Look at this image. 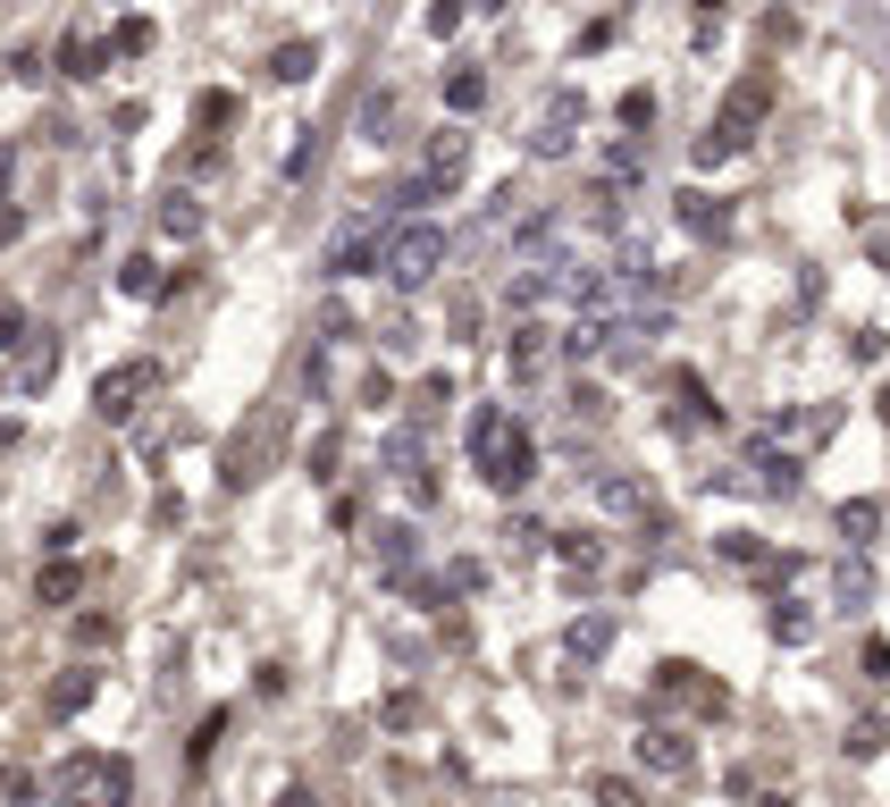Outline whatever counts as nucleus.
<instances>
[{"label":"nucleus","instance_id":"nucleus-42","mask_svg":"<svg viewBox=\"0 0 890 807\" xmlns=\"http://www.w3.org/2000/svg\"><path fill=\"white\" fill-rule=\"evenodd\" d=\"M462 26V0H429V34H454Z\"/></svg>","mask_w":890,"mask_h":807},{"label":"nucleus","instance_id":"nucleus-23","mask_svg":"<svg viewBox=\"0 0 890 807\" xmlns=\"http://www.w3.org/2000/svg\"><path fill=\"white\" fill-rule=\"evenodd\" d=\"M681 228H698V236H722V228H731V211H722L714 193H681Z\"/></svg>","mask_w":890,"mask_h":807},{"label":"nucleus","instance_id":"nucleus-49","mask_svg":"<svg viewBox=\"0 0 890 807\" xmlns=\"http://www.w3.org/2000/svg\"><path fill=\"white\" fill-rule=\"evenodd\" d=\"M873 412H882V421H890V387H882V404H873Z\"/></svg>","mask_w":890,"mask_h":807},{"label":"nucleus","instance_id":"nucleus-6","mask_svg":"<svg viewBox=\"0 0 890 807\" xmlns=\"http://www.w3.org/2000/svg\"><path fill=\"white\" fill-rule=\"evenodd\" d=\"M656 698H689L698 715H731V690H722V681H706L689 656H663V665H656Z\"/></svg>","mask_w":890,"mask_h":807},{"label":"nucleus","instance_id":"nucleus-41","mask_svg":"<svg viewBox=\"0 0 890 807\" xmlns=\"http://www.w3.org/2000/svg\"><path fill=\"white\" fill-rule=\"evenodd\" d=\"M504 538H512V556H538V538H547V530H538V521H504Z\"/></svg>","mask_w":890,"mask_h":807},{"label":"nucleus","instance_id":"nucleus-9","mask_svg":"<svg viewBox=\"0 0 890 807\" xmlns=\"http://www.w3.org/2000/svg\"><path fill=\"white\" fill-rule=\"evenodd\" d=\"M639 766H647V774H672V783H689V774H698V749H689V731L647 724V731H639Z\"/></svg>","mask_w":890,"mask_h":807},{"label":"nucleus","instance_id":"nucleus-21","mask_svg":"<svg viewBox=\"0 0 890 807\" xmlns=\"http://www.w3.org/2000/svg\"><path fill=\"white\" fill-rule=\"evenodd\" d=\"M118 287H127L134 303H152V295H169V278H160V261H152V252H134V261L118 269Z\"/></svg>","mask_w":890,"mask_h":807},{"label":"nucleus","instance_id":"nucleus-26","mask_svg":"<svg viewBox=\"0 0 890 807\" xmlns=\"http://www.w3.org/2000/svg\"><path fill=\"white\" fill-rule=\"evenodd\" d=\"M236 118H244V101H236V93H202V101H193V127H202V134L236 127Z\"/></svg>","mask_w":890,"mask_h":807},{"label":"nucleus","instance_id":"nucleus-12","mask_svg":"<svg viewBox=\"0 0 890 807\" xmlns=\"http://www.w3.org/2000/svg\"><path fill=\"white\" fill-rule=\"evenodd\" d=\"M93 698H101V672L93 665H68L51 690H42V724H68V715H84Z\"/></svg>","mask_w":890,"mask_h":807},{"label":"nucleus","instance_id":"nucleus-19","mask_svg":"<svg viewBox=\"0 0 890 807\" xmlns=\"http://www.w3.org/2000/svg\"><path fill=\"white\" fill-rule=\"evenodd\" d=\"M219 740H228V707H210V715H202V724H193V740H186V766H193V774H202V766H210V757H219Z\"/></svg>","mask_w":890,"mask_h":807},{"label":"nucleus","instance_id":"nucleus-31","mask_svg":"<svg viewBox=\"0 0 890 807\" xmlns=\"http://www.w3.org/2000/svg\"><path fill=\"white\" fill-rule=\"evenodd\" d=\"M446 101H454V110H479V101H488V77H479V68H454V77H446Z\"/></svg>","mask_w":890,"mask_h":807},{"label":"nucleus","instance_id":"nucleus-7","mask_svg":"<svg viewBox=\"0 0 890 807\" xmlns=\"http://www.w3.org/2000/svg\"><path fill=\"white\" fill-rule=\"evenodd\" d=\"M588 497L606 505V514L639 521V530H663V505L647 497V480H630V471H597V480H588Z\"/></svg>","mask_w":890,"mask_h":807},{"label":"nucleus","instance_id":"nucleus-20","mask_svg":"<svg viewBox=\"0 0 890 807\" xmlns=\"http://www.w3.org/2000/svg\"><path fill=\"white\" fill-rule=\"evenodd\" d=\"M672 404H681L689 421H722V404L706 396V379H698V370H672Z\"/></svg>","mask_w":890,"mask_h":807},{"label":"nucleus","instance_id":"nucleus-46","mask_svg":"<svg viewBox=\"0 0 890 807\" xmlns=\"http://www.w3.org/2000/svg\"><path fill=\"white\" fill-rule=\"evenodd\" d=\"M18 228H26V211H18V202H0V245H9Z\"/></svg>","mask_w":890,"mask_h":807},{"label":"nucleus","instance_id":"nucleus-34","mask_svg":"<svg viewBox=\"0 0 890 807\" xmlns=\"http://www.w3.org/2000/svg\"><path fill=\"white\" fill-rule=\"evenodd\" d=\"M622 127H656V93H647V84L622 93Z\"/></svg>","mask_w":890,"mask_h":807},{"label":"nucleus","instance_id":"nucleus-39","mask_svg":"<svg viewBox=\"0 0 890 807\" xmlns=\"http://www.w3.org/2000/svg\"><path fill=\"white\" fill-rule=\"evenodd\" d=\"M873 749H882V724H873V715H866V724H849V757H873Z\"/></svg>","mask_w":890,"mask_h":807},{"label":"nucleus","instance_id":"nucleus-28","mask_svg":"<svg viewBox=\"0 0 890 807\" xmlns=\"http://www.w3.org/2000/svg\"><path fill=\"white\" fill-rule=\"evenodd\" d=\"M446 404H454V379L437 370V379H420V387H412V421H437Z\"/></svg>","mask_w":890,"mask_h":807},{"label":"nucleus","instance_id":"nucleus-8","mask_svg":"<svg viewBox=\"0 0 890 807\" xmlns=\"http://www.w3.org/2000/svg\"><path fill=\"white\" fill-rule=\"evenodd\" d=\"M580 118H588V101H580V93H571V84H563V93L547 101V118H538L530 152H538V160H563L571 143H580Z\"/></svg>","mask_w":890,"mask_h":807},{"label":"nucleus","instance_id":"nucleus-50","mask_svg":"<svg viewBox=\"0 0 890 807\" xmlns=\"http://www.w3.org/2000/svg\"><path fill=\"white\" fill-rule=\"evenodd\" d=\"M68 807H93V799H68Z\"/></svg>","mask_w":890,"mask_h":807},{"label":"nucleus","instance_id":"nucleus-15","mask_svg":"<svg viewBox=\"0 0 890 807\" xmlns=\"http://www.w3.org/2000/svg\"><path fill=\"white\" fill-rule=\"evenodd\" d=\"M370 538H379V572H387V580L412 572V556H420V530H412V521H379Z\"/></svg>","mask_w":890,"mask_h":807},{"label":"nucleus","instance_id":"nucleus-24","mask_svg":"<svg viewBox=\"0 0 890 807\" xmlns=\"http://www.w3.org/2000/svg\"><path fill=\"white\" fill-rule=\"evenodd\" d=\"M588 799L597 807H647V790L630 783V774H588Z\"/></svg>","mask_w":890,"mask_h":807},{"label":"nucleus","instance_id":"nucleus-47","mask_svg":"<svg viewBox=\"0 0 890 807\" xmlns=\"http://www.w3.org/2000/svg\"><path fill=\"white\" fill-rule=\"evenodd\" d=\"M278 807H320V799H311L303 783H286V799H278Z\"/></svg>","mask_w":890,"mask_h":807},{"label":"nucleus","instance_id":"nucleus-1","mask_svg":"<svg viewBox=\"0 0 890 807\" xmlns=\"http://www.w3.org/2000/svg\"><path fill=\"white\" fill-rule=\"evenodd\" d=\"M471 471L496 488V497H521L538 480V438L512 421L504 404H479L471 412Z\"/></svg>","mask_w":890,"mask_h":807},{"label":"nucleus","instance_id":"nucleus-11","mask_svg":"<svg viewBox=\"0 0 890 807\" xmlns=\"http://www.w3.org/2000/svg\"><path fill=\"white\" fill-rule=\"evenodd\" d=\"M462 169H471V134H462V127H437V134H429V160H420V177H429L437 193H454Z\"/></svg>","mask_w":890,"mask_h":807},{"label":"nucleus","instance_id":"nucleus-37","mask_svg":"<svg viewBox=\"0 0 890 807\" xmlns=\"http://www.w3.org/2000/svg\"><path fill=\"white\" fill-rule=\"evenodd\" d=\"M857 665H866V681H890V639H866V648H857Z\"/></svg>","mask_w":890,"mask_h":807},{"label":"nucleus","instance_id":"nucleus-33","mask_svg":"<svg viewBox=\"0 0 890 807\" xmlns=\"http://www.w3.org/2000/svg\"><path fill=\"white\" fill-rule=\"evenodd\" d=\"M118 639V615H77V648H110Z\"/></svg>","mask_w":890,"mask_h":807},{"label":"nucleus","instance_id":"nucleus-3","mask_svg":"<svg viewBox=\"0 0 890 807\" xmlns=\"http://www.w3.org/2000/svg\"><path fill=\"white\" fill-rule=\"evenodd\" d=\"M764 110H773V77H764V68H757V77H739L731 84V93H722V110H714V127H706L698 134V169H714V160H731L739 152V143H748V127H757V118Z\"/></svg>","mask_w":890,"mask_h":807},{"label":"nucleus","instance_id":"nucleus-40","mask_svg":"<svg viewBox=\"0 0 890 807\" xmlns=\"http://www.w3.org/2000/svg\"><path fill=\"white\" fill-rule=\"evenodd\" d=\"M18 169H26V143H0V202H9V186H18Z\"/></svg>","mask_w":890,"mask_h":807},{"label":"nucleus","instance_id":"nucleus-14","mask_svg":"<svg viewBox=\"0 0 890 807\" xmlns=\"http://www.w3.org/2000/svg\"><path fill=\"white\" fill-rule=\"evenodd\" d=\"M606 648H613V615H580L563 631V656L571 665H606Z\"/></svg>","mask_w":890,"mask_h":807},{"label":"nucleus","instance_id":"nucleus-44","mask_svg":"<svg viewBox=\"0 0 890 807\" xmlns=\"http://www.w3.org/2000/svg\"><path fill=\"white\" fill-rule=\"evenodd\" d=\"M337 455H344V438H337V429H328V438L311 446V480H328V462H337Z\"/></svg>","mask_w":890,"mask_h":807},{"label":"nucleus","instance_id":"nucleus-22","mask_svg":"<svg viewBox=\"0 0 890 807\" xmlns=\"http://www.w3.org/2000/svg\"><path fill=\"white\" fill-rule=\"evenodd\" d=\"M554 556H563V564H571L580 580H588V572H606V547H597L588 530H563V538H554Z\"/></svg>","mask_w":890,"mask_h":807},{"label":"nucleus","instance_id":"nucleus-13","mask_svg":"<svg viewBox=\"0 0 890 807\" xmlns=\"http://www.w3.org/2000/svg\"><path fill=\"white\" fill-rule=\"evenodd\" d=\"M504 370H512V387H530L538 370H547V328H538V320H521V328H512V346H504Z\"/></svg>","mask_w":890,"mask_h":807},{"label":"nucleus","instance_id":"nucleus-16","mask_svg":"<svg viewBox=\"0 0 890 807\" xmlns=\"http://www.w3.org/2000/svg\"><path fill=\"white\" fill-rule=\"evenodd\" d=\"M77 589H84V564H77V556H51V564L34 572V597H42V606H77Z\"/></svg>","mask_w":890,"mask_h":807},{"label":"nucleus","instance_id":"nucleus-2","mask_svg":"<svg viewBox=\"0 0 890 807\" xmlns=\"http://www.w3.org/2000/svg\"><path fill=\"white\" fill-rule=\"evenodd\" d=\"M286 438H294V412H286V404H252V421L236 429L228 455H219V488H228V497L261 488L269 471L286 462Z\"/></svg>","mask_w":890,"mask_h":807},{"label":"nucleus","instance_id":"nucleus-10","mask_svg":"<svg viewBox=\"0 0 890 807\" xmlns=\"http://www.w3.org/2000/svg\"><path fill=\"white\" fill-rule=\"evenodd\" d=\"M361 269H387V228H379V219L344 228L337 252H328V278H361Z\"/></svg>","mask_w":890,"mask_h":807},{"label":"nucleus","instance_id":"nucleus-5","mask_svg":"<svg viewBox=\"0 0 890 807\" xmlns=\"http://www.w3.org/2000/svg\"><path fill=\"white\" fill-rule=\"evenodd\" d=\"M152 387H160V362H110V370L93 379V412L118 429V421H134V412H143V396H152Z\"/></svg>","mask_w":890,"mask_h":807},{"label":"nucleus","instance_id":"nucleus-35","mask_svg":"<svg viewBox=\"0 0 890 807\" xmlns=\"http://www.w3.org/2000/svg\"><path fill=\"white\" fill-rule=\"evenodd\" d=\"M379 715H387V731H412V724H420V698H412V690H396Z\"/></svg>","mask_w":890,"mask_h":807},{"label":"nucleus","instance_id":"nucleus-29","mask_svg":"<svg viewBox=\"0 0 890 807\" xmlns=\"http://www.w3.org/2000/svg\"><path fill=\"white\" fill-rule=\"evenodd\" d=\"M160 228H169V236H193V228H202V202L169 186V202H160Z\"/></svg>","mask_w":890,"mask_h":807},{"label":"nucleus","instance_id":"nucleus-27","mask_svg":"<svg viewBox=\"0 0 890 807\" xmlns=\"http://www.w3.org/2000/svg\"><path fill=\"white\" fill-rule=\"evenodd\" d=\"M882 530V505L873 497H857V505H840V538H849V547H866V538Z\"/></svg>","mask_w":890,"mask_h":807},{"label":"nucleus","instance_id":"nucleus-18","mask_svg":"<svg viewBox=\"0 0 890 807\" xmlns=\"http://www.w3.org/2000/svg\"><path fill=\"white\" fill-rule=\"evenodd\" d=\"M269 77L278 84H311L320 77V42H278V51H269Z\"/></svg>","mask_w":890,"mask_h":807},{"label":"nucleus","instance_id":"nucleus-43","mask_svg":"<svg viewBox=\"0 0 890 807\" xmlns=\"http://www.w3.org/2000/svg\"><path fill=\"white\" fill-rule=\"evenodd\" d=\"M361 404H370V412H379V404H396V379H387V370H370V379H361Z\"/></svg>","mask_w":890,"mask_h":807},{"label":"nucleus","instance_id":"nucleus-4","mask_svg":"<svg viewBox=\"0 0 890 807\" xmlns=\"http://www.w3.org/2000/svg\"><path fill=\"white\" fill-rule=\"evenodd\" d=\"M446 252H454V245H446V228H429V219L396 228V236H387V287H396V295H420L437 269H446Z\"/></svg>","mask_w":890,"mask_h":807},{"label":"nucleus","instance_id":"nucleus-17","mask_svg":"<svg viewBox=\"0 0 890 807\" xmlns=\"http://www.w3.org/2000/svg\"><path fill=\"white\" fill-rule=\"evenodd\" d=\"M110 59H118V51H110V42H101V34H68V42H59V68H68V77H77V84H84V77H101Z\"/></svg>","mask_w":890,"mask_h":807},{"label":"nucleus","instance_id":"nucleus-45","mask_svg":"<svg viewBox=\"0 0 890 807\" xmlns=\"http://www.w3.org/2000/svg\"><path fill=\"white\" fill-rule=\"evenodd\" d=\"M773 631H781V639H807V615H798L790 597H781V606H773Z\"/></svg>","mask_w":890,"mask_h":807},{"label":"nucleus","instance_id":"nucleus-32","mask_svg":"<svg viewBox=\"0 0 890 807\" xmlns=\"http://www.w3.org/2000/svg\"><path fill=\"white\" fill-rule=\"evenodd\" d=\"M51 370H59V346L42 337V346L26 353V396H42V387H51Z\"/></svg>","mask_w":890,"mask_h":807},{"label":"nucleus","instance_id":"nucleus-38","mask_svg":"<svg viewBox=\"0 0 890 807\" xmlns=\"http://www.w3.org/2000/svg\"><path fill=\"white\" fill-rule=\"evenodd\" d=\"M77 538H84L77 521H51V530H42V556H77Z\"/></svg>","mask_w":890,"mask_h":807},{"label":"nucleus","instance_id":"nucleus-36","mask_svg":"<svg viewBox=\"0 0 890 807\" xmlns=\"http://www.w3.org/2000/svg\"><path fill=\"white\" fill-rule=\"evenodd\" d=\"M26 346V303H0V353Z\"/></svg>","mask_w":890,"mask_h":807},{"label":"nucleus","instance_id":"nucleus-25","mask_svg":"<svg viewBox=\"0 0 890 807\" xmlns=\"http://www.w3.org/2000/svg\"><path fill=\"white\" fill-rule=\"evenodd\" d=\"M757 488L764 497H798V455H757Z\"/></svg>","mask_w":890,"mask_h":807},{"label":"nucleus","instance_id":"nucleus-30","mask_svg":"<svg viewBox=\"0 0 890 807\" xmlns=\"http://www.w3.org/2000/svg\"><path fill=\"white\" fill-rule=\"evenodd\" d=\"M110 51L118 59H143V51H152V18H118L110 26Z\"/></svg>","mask_w":890,"mask_h":807},{"label":"nucleus","instance_id":"nucleus-48","mask_svg":"<svg viewBox=\"0 0 890 807\" xmlns=\"http://www.w3.org/2000/svg\"><path fill=\"white\" fill-rule=\"evenodd\" d=\"M757 807H798V799H790V790H764V799H757Z\"/></svg>","mask_w":890,"mask_h":807}]
</instances>
